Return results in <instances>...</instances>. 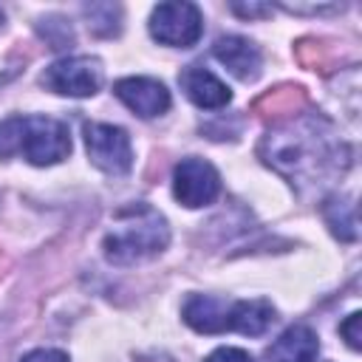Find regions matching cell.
Wrapping results in <instances>:
<instances>
[{
    "mask_svg": "<svg viewBox=\"0 0 362 362\" xmlns=\"http://www.w3.org/2000/svg\"><path fill=\"white\" fill-rule=\"evenodd\" d=\"M260 156L291 184H325L348 170V147L322 116H294L266 133Z\"/></svg>",
    "mask_w": 362,
    "mask_h": 362,
    "instance_id": "1",
    "label": "cell"
},
{
    "mask_svg": "<svg viewBox=\"0 0 362 362\" xmlns=\"http://www.w3.org/2000/svg\"><path fill=\"white\" fill-rule=\"evenodd\" d=\"M170 243V226L167 218L147 206L136 204L116 215L113 229L105 235V257L116 266H133L141 260H150L161 255Z\"/></svg>",
    "mask_w": 362,
    "mask_h": 362,
    "instance_id": "2",
    "label": "cell"
},
{
    "mask_svg": "<svg viewBox=\"0 0 362 362\" xmlns=\"http://www.w3.org/2000/svg\"><path fill=\"white\" fill-rule=\"evenodd\" d=\"M71 133L51 116H8L0 122V158L23 156L34 167H51L68 158Z\"/></svg>",
    "mask_w": 362,
    "mask_h": 362,
    "instance_id": "3",
    "label": "cell"
},
{
    "mask_svg": "<svg viewBox=\"0 0 362 362\" xmlns=\"http://www.w3.org/2000/svg\"><path fill=\"white\" fill-rule=\"evenodd\" d=\"M150 34L161 45L189 48L204 34V14L195 3H187V0L158 3L150 14Z\"/></svg>",
    "mask_w": 362,
    "mask_h": 362,
    "instance_id": "4",
    "label": "cell"
},
{
    "mask_svg": "<svg viewBox=\"0 0 362 362\" xmlns=\"http://www.w3.org/2000/svg\"><path fill=\"white\" fill-rule=\"evenodd\" d=\"M105 71L96 57H65L45 68L42 85L59 96H93L102 88Z\"/></svg>",
    "mask_w": 362,
    "mask_h": 362,
    "instance_id": "5",
    "label": "cell"
},
{
    "mask_svg": "<svg viewBox=\"0 0 362 362\" xmlns=\"http://www.w3.org/2000/svg\"><path fill=\"white\" fill-rule=\"evenodd\" d=\"M85 150L90 161L107 175H124L133 167V147L127 130L105 122L85 124Z\"/></svg>",
    "mask_w": 362,
    "mask_h": 362,
    "instance_id": "6",
    "label": "cell"
},
{
    "mask_svg": "<svg viewBox=\"0 0 362 362\" xmlns=\"http://www.w3.org/2000/svg\"><path fill=\"white\" fill-rule=\"evenodd\" d=\"M221 192V175L218 170L198 158V156H189V158H181L173 170V195L181 206L187 209H198V206H206L218 198Z\"/></svg>",
    "mask_w": 362,
    "mask_h": 362,
    "instance_id": "7",
    "label": "cell"
},
{
    "mask_svg": "<svg viewBox=\"0 0 362 362\" xmlns=\"http://www.w3.org/2000/svg\"><path fill=\"white\" fill-rule=\"evenodd\" d=\"M113 93L124 107H130L141 119L161 116L170 107V90L164 88V82L150 76H124L113 85Z\"/></svg>",
    "mask_w": 362,
    "mask_h": 362,
    "instance_id": "8",
    "label": "cell"
},
{
    "mask_svg": "<svg viewBox=\"0 0 362 362\" xmlns=\"http://www.w3.org/2000/svg\"><path fill=\"white\" fill-rule=\"evenodd\" d=\"M212 54L221 65H226V71L232 76H238L240 82H255L260 76V68H263V57L257 51L255 42H249L246 37H238V34H226V37H218L215 45H212Z\"/></svg>",
    "mask_w": 362,
    "mask_h": 362,
    "instance_id": "9",
    "label": "cell"
},
{
    "mask_svg": "<svg viewBox=\"0 0 362 362\" xmlns=\"http://www.w3.org/2000/svg\"><path fill=\"white\" fill-rule=\"evenodd\" d=\"M178 85L181 90L187 93V99L204 110H218V107H226L229 99H232V90L212 74L206 71L204 65H187L181 74H178Z\"/></svg>",
    "mask_w": 362,
    "mask_h": 362,
    "instance_id": "10",
    "label": "cell"
},
{
    "mask_svg": "<svg viewBox=\"0 0 362 362\" xmlns=\"http://www.w3.org/2000/svg\"><path fill=\"white\" fill-rule=\"evenodd\" d=\"M317 354H320V339L317 334L297 322V325H288L269 348H266V356L269 362H317Z\"/></svg>",
    "mask_w": 362,
    "mask_h": 362,
    "instance_id": "11",
    "label": "cell"
},
{
    "mask_svg": "<svg viewBox=\"0 0 362 362\" xmlns=\"http://www.w3.org/2000/svg\"><path fill=\"white\" fill-rule=\"evenodd\" d=\"M229 305L232 303H223L218 297H209V294H192L187 303H184V322L198 331V334H221L226 331V322H229Z\"/></svg>",
    "mask_w": 362,
    "mask_h": 362,
    "instance_id": "12",
    "label": "cell"
},
{
    "mask_svg": "<svg viewBox=\"0 0 362 362\" xmlns=\"http://www.w3.org/2000/svg\"><path fill=\"white\" fill-rule=\"evenodd\" d=\"M274 322V305L266 300H238L229 305L226 331H238L246 337H260Z\"/></svg>",
    "mask_w": 362,
    "mask_h": 362,
    "instance_id": "13",
    "label": "cell"
},
{
    "mask_svg": "<svg viewBox=\"0 0 362 362\" xmlns=\"http://www.w3.org/2000/svg\"><path fill=\"white\" fill-rule=\"evenodd\" d=\"M322 215L331 226V232L342 240H356V212L348 198H331L322 206Z\"/></svg>",
    "mask_w": 362,
    "mask_h": 362,
    "instance_id": "14",
    "label": "cell"
},
{
    "mask_svg": "<svg viewBox=\"0 0 362 362\" xmlns=\"http://www.w3.org/2000/svg\"><path fill=\"white\" fill-rule=\"evenodd\" d=\"M359 325H362V314H359V311L348 314V317H345V322L339 325V334L345 337V342H348L354 351H359V348H362V331H359Z\"/></svg>",
    "mask_w": 362,
    "mask_h": 362,
    "instance_id": "15",
    "label": "cell"
},
{
    "mask_svg": "<svg viewBox=\"0 0 362 362\" xmlns=\"http://www.w3.org/2000/svg\"><path fill=\"white\" fill-rule=\"evenodd\" d=\"M204 362H255V356L243 348H232V345H223V348H215Z\"/></svg>",
    "mask_w": 362,
    "mask_h": 362,
    "instance_id": "16",
    "label": "cell"
},
{
    "mask_svg": "<svg viewBox=\"0 0 362 362\" xmlns=\"http://www.w3.org/2000/svg\"><path fill=\"white\" fill-rule=\"evenodd\" d=\"M20 362H71V359L57 348H37V351H28Z\"/></svg>",
    "mask_w": 362,
    "mask_h": 362,
    "instance_id": "17",
    "label": "cell"
},
{
    "mask_svg": "<svg viewBox=\"0 0 362 362\" xmlns=\"http://www.w3.org/2000/svg\"><path fill=\"white\" fill-rule=\"evenodd\" d=\"M232 11L240 14V17H266V14H272V6H263V3H232Z\"/></svg>",
    "mask_w": 362,
    "mask_h": 362,
    "instance_id": "18",
    "label": "cell"
},
{
    "mask_svg": "<svg viewBox=\"0 0 362 362\" xmlns=\"http://www.w3.org/2000/svg\"><path fill=\"white\" fill-rule=\"evenodd\" d=\"M136 362H173L167 354H158V351H150V354H141Z\"/></svg>",
    "mask_w": 362,
    "mask_h": 362,
    "instance_id": "19",
    "label": "cell"
}]
</instances>
